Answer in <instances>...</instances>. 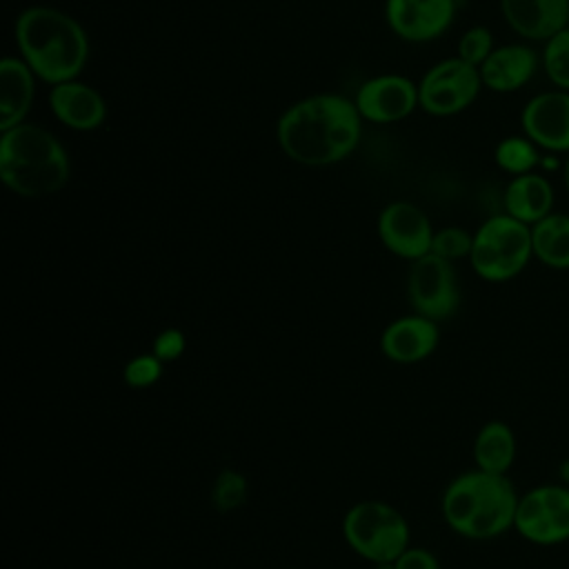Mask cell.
Wrapping results in <instances>:
<instances>
[{
  "label": "cell",
  "instance_id": "cell-7",
  "mask_svg": "<svg viewBox=\"0 0 569 569\" xmlns=\"http://www.w3.org/2000/svg\"><path fill=\"white\" fill-rule=\"evenodd\" d=\"M482 89L480 69L462 58L436 62L418 82L420 109L436 118H447L473 104Z\"/></svg>",
  "mask_w": 569,
  "mask_h": 569
},
{
  "label": "cell",
  "instance_id": "cell-29",
  "mask_svg": "<svg viewBox=\"0 0 569 569\" xmlns=\"http://www.w3.org/2000/svg\"><path fill=\"white\" fill-rule=\"evenodd\" d=\"M396 569H440L438 558L422 547H407L396 560Z\"/></svg>",
  "mask_w": 569,
  "mask_h": 569
},
{
  "label": "cell",
  "instance_id": "cell-4",
  "mask_svg": "<svg viewBox=\"0 0 569 569\" xmlns=\"http://www.w3.org/2000/svg\"><path fill=\"white\" fill-rule=\"evenodd\" d=\"M71 173L62 142L44 127L22 122L0 131V178L22 198L60 191Z\"/></svg>",
  "mask_w": 569,
  "mask_h": 569
},
{
  "label": "cell",
  "instance_id": "cell-26",
  "mask_svg": "<svg viewBox=\"0 0 569 569\" xmlns=\"http://www.w3.org/2000/svg\"><path fill=\"white\" fill-rule=\"evenodd\" d=\"M493 49H496L493 33L482 24L467 29L458 40V58H462L473 67H480Z\"/></svg>",
  "mask_w": 569,
  "mask_h": 569
},
{
  "label": "cell",
  "instance_id": "cell-12",
  "mask_svg": "<svg viewBox=\"0 0 569 569\" xmlns=\"http://www.w3.org/2000/svg\"><path fill=\"white\" fill-rule=\"evenodd\" d=\"M433 233L436 231L427 213L407 200L387 204L378 216V236L382 244L391 253L407 260H416L429 253Z\"/></svg>",
  "mask_w": 569,
  "mask_h": 569
},
{
  "label": "cell",
  "instance_id": "cell-9",
  "mask_svg": "<svg viewBox=\"0 0 569 569\" xmlns=\"http://www.w3.org/2000/svg\"><path fill=\"white\" fill-rule=\"evenodd\" d=\"M407 293H409L411 307L420 316H427L436 322L453 316L460 305V289H458L453 262L431 251L425 253L422 258L411 260Z\"/></svg>",
  "mask_w": 569,
  "mask_h": 569
},
{
  "label": "cell",
  "instance_id": "cell-27",
  "mask_svg": "<svg viewBox=\"0 0 569 569\" xmlns=\"http://www.w3.org/2000/svg\"><path fill=\"white\" fill-rule=\"evenodd\" d=\"M124 382L133 389H147L151 385H156L162 376V360L151 351V353H140L133 356L127 365H124Z\"/></svg>",
  "mask_w": 569,
  "mask_h": 569
},
{
  "label": "cell",
  "instance_id": "cell-17",
  "mask_svg": "<svg viewBox=\"0 0 569 569\" xmlns=\"http://www.w3.org/2000/svg\"><path fill=\"white\" fill-rule=\"evenodd\" d=\"M540 64L538 53L525 42L496 47L489 58L478 67L482 87L496 93H513L529 84Z\"/></svg>",
  "mask_w": 569,
  "mask_h": 569
},
{
  "label": "cell",
  "instance_id": "cell-5",
  "mask_svg": "<svg viewBox=\"0 0 569 569\" xmlns=\"http://www.w3.org/2000/svg\"><path fill=\"white\" fill-rule=\"evenodd\" d=\"M531 258V227L509 213L489 216L473 233L469 262L487 282L513 280L525 271Z\"/></svg>",
  "mask_w": 569,
  "mask_h": 569
},
{
  "label": "cell",
  "instance_id": "cell-25",
  "mask_svg": "<svg viewBox=\"0 0 569 569\" xmlns=\"http://www.w3.org/2000/svg\"><path fill=\"white\" fill-rule=\"evenodd\" d=\"M471 247H473V233H469L462 227H445L433 233L431 253L453 262L460 258H469Z\"/></svg>",
  "mask_w": 569,
  "mask_h": 569
},
{
  "label": "cell",
  "instance_id": "cell-22",
  "mask_svg": "<svg viewBox=\"0 0 569 569\" xmlns=\"http://www.w3.org/2000/svg\"><path fill=\"white\" fill-rule=\"evenodd\" d=\"M493 160H496L498 169H502L511 178L522 176V173H529L538 167L540 147L536 142H531L525 133L522 136H507L496 144Z\"/></svg>",
  "mask_w": 569,
  "mask_h": 569
},
{
  "label": "cell",
  "instance_id": "cell-30",
  "mask_svg": "<svg viewBox=\"0 0 569 569\" xmlns=\"http://www.w3.org/2000/svg\"><path fill=\"white\" fill-rule=\"evenodd\" d=\"M562 180H565V191L569 196V153H567V160H565V167H562Z\"/></svg>",
  "mask_w": 569,
  "mask_h": 569
},
{
  "label": "cell",
  "instance_id": "cell-15",
  "mask_svg": "<svg viewBox=\"0 0 569 569\" xmlns=\"http://www.w3.org/2000/svg\"><path fill=\"white\" fill-rule=\"evenodd\" d=\"M440 340L436 320L411 313L389 322L380 336L382 353L398 365H413L429 358Z\"/></svg>",
  "mask_w": 569,
  "mask_h": 569
},
{
  "label": "cell",
  "instance_id": "cell-24",
  "mask_svg": "<svg viewBox=\"0 0 569 569\" xmlns=\"http://www.w3.org/2000/svg\"><path fill=\"white\" fill-rule=\"evenodd\" d=\"M247 493H249L247 478L236 469H222L213 480L211 502H213L216 511L229 513V511H236L244 505Z\"/></svg>",
  "mask_w": 569,
  "mask_h": 569
},
{
  "label": "cell",
  "instance_id": "cell-19",
  "mask_svg": "<svg viewBox=\"0 0 569 569\" xmlns=\"http://www.w3.org/2000/svg\"><path fill=\"white\" fill-rule=\"evenodd\" d=\"M505 213L513 216L525 224H536L553 211V187L536 171L513 176L505 187Z\"/></svg>",
  "mask_w": 569,
  "mask_h": 569
},
{
  "label": "cell",
  "instance_id": "cell-21",
  "mask_svg": "<svg viewBox=\"0 0 569 569\" xmlns=\"http://www.w3.org/2000/svg\"><path fill=\"white\" fill-rule=\"evenodd\" d=\"M533 258L549 269H569V213L551 211L531 224Z\"/></svg>",
  "mask_w": 569,
  "mask_h": 569
},
{
  "label": "cell",
  "instance_id": "cell-10",
  "mask_svg": "<svg viewBox=\"0 0 569 569\" xmlns=\"http://www.w3.org/2000/svg\"><path fill=\"white\" fill-rule=\"evenodd\" d=\"M353 102L362 120L376 124L400 122L420 107L418 84L400 73H382L362 82Z\"/></svg>",
  "mask_w": 569,
  "mask_h": 569
},
{
  "label": "cell",
  "instance_id": "cell-11",
  "mask_svg": "<svg viewBox=\"0 0 569 569\" xmlns=\"http://www.w3.org/2000/svg\"><path fill=\"white\" fill-rule=\"evenodd\" d=\"M520 127L542 151L569 153V91L551 89L529 98L520 113Z\"/></svg>",
  "mask_w": 569,
  "mask_h": 569
},
{
  "label": "cell",
  "instance_id": "cell-23",
  "mask_svg": "<svg viewBox=\"0 0 569 569\" xmlns=\"http://www.w3.org/2000/svg\"><path fill=\"white\" fill-rule=\"evenodd\" d=\"M542 69L556 89L569 91V27L545 40Z\"/></svg>",
  "mask_w": 569,
  "mask_h": 569
},
{
  "label": "cell",
  "instance_id": "cell-8",
  "mask_svg": "<svg viewBox=\"0 0 569 569\" xmlns=\"http://www.w3.org/2000/svg\"><path fill=\"white\" fill-rule=\"evenodd\" d=\"M513 529L540 547L569 540V487L538 485L525 491L518 498Z\"/></svg>",
  "mask_w": 569,
  "mask_h": 569
},
{
  "label": "cell",
  "instance_id": "cell-18",
  "mask_svg": "<svg viewBox=\"0 0 569 569\" xmlns=\"http://www.w3.org/2000/svg\"><path fill=\"white\" fill-rule=\"evenodd\" d=\"M36 96V73L16 56L0 62V131L22 124Z\"/></svg>",
  "mask_w": 569,
  "mask_h": 569
},
{
  "label": "cell",
  "instance_id": "cell-3",
  "mask_svg": "<svg viewBox=\"0 0 569 569\" xmlns=\"http://www.w3.org/2000/svg\"><path fill=\"white\" fill-rule=\"evenodd\" d=\"M518 493L507 473L482 469L453 478L442 493L445 522L471 540H489L513 529Z\"/></svg>",
  "mask_w": 569,
  "mask_h": 569
},
{
  "label": "cell",
  "instance_id": "cell-31",
  "mask_svg": "<svg viewBox=\"0 0 569 569\" xmlns=\"http://www.w3.org/2000/svg\"><path fill=\"white\" fill-rule=\"evenodd\" d=\"M456 2H465V0H456Z\"/></svg>",
  "mask_w": 569,
  "mask_h": 569
},
{
  "label": "cell",
  "instance_id": "cell-13",
  "mask_svg": "<svg viewBox=\"0 0 569 569\" xmlns=\"http://www.w3.org/2000/svg\"><path fill=\"white\" fill-rule=\"evenodd\" d=\"M456 0H387L385 20L407 42L440 38L453 22Z\"/></svg>",
  "mask_w": 569,
  "mask_h": 569
},
{
  "label": "cell",
  "instance_id": "cell-14",
  "mask_svg": "<svg viewBox=\"0 0 569 569\" xmlns=\"http://www.w3.org/2000/svg\"><path fill=\"white\" fill-rule=\"evenodd\" d=\"M500 13L529 42H545L569 27V0H500Z\"/></svg>",
  "mask_w": 569,
  "mask_h": 569
},
{
  "label": "cell",
  "instance_id": "cell-1",
  "mask_svg": "<svg viewBox=\"0 0 569 569\" xmlns=\"http://www.w3.org/2000/svg\"><path fill=\"white\" fill-rule=\"evenodd\" d=\"M362 116L353 100L313 93L293 102L276 124L287 158L305 167H329L351 156L360 142Z\"/></svg>",
  "mask_w": 569,
  "mask_h": 569
},
{
  "label": "cell",
  "instance_id": "cell-16",
  "mask_svg": "<svg viewBox=\"0 0 569 569\" xmlns=\"http://www.w3.org/2000/svg\"><path fill=\"white\" fill-rule=\"evenodd\" d=\"M49 109L73 131H93L107 118V102L100 91L78 78L51 87Z\"/></svg>",
  "mask_w": 569,
  "mask_h": 569
},
{
  "label": "cell",
  "instance_id": "cell-2",
  "mask_svg": "<svg viewBox=\"0 0 569 569\" xmlns=\"http://www.w3.org/2000/svg\"><path fill=\"white\" fill-rule=\"evenodd\" d=\"M20 58L42 82L76 80L89 58V38L82 24L53 7H29L16 18Z\"/></svg>",
  "mask_w": 569,
  "mask_h": 569
},
{
  "label": "cell",
  "instance_id": "cell-6",
  "mask_svg": "<svg viewBox=\"0 0 569 569\" xmlns=\"http://www.w3.org/2000/svg\"><path fill=\"white\" fill-rule=\"evenodd\" d=\"M342 533L347 545L373 565L393 562L409 547L411 536L405 516L382 500L356 502L345 513Z\"/></svg>",
  "mask_w": 569,
  "mask_h": 569
},
{
  "label": "cell",
  "instance_id": "cell-28",
  "mask_svg": "<svg viewBox=\"0 0 569 569\" xmlns=\"http://www.w3.org/2000/svg\"><path fill=\"white\" fill-rule=\"evenodd\" d=\"M187 347V338L180 329H164L153 338V353L162 360V362H171L176 358H180L184 353Z\"/></svg>",
  "mask_w": 569,
  "mask_h": 569
},
{
  "label": "cell",
  "instance_id": "cell-20",
  "mask_svg": "<svg viewBox=\"0 0 569 569\" xmlns=\"http://www.w3.org/2000/svg\"><path fill=\"white\" fill-rule=\"evenodd\" d=\"M476 467L489 473H507L516 460V436L502 420H489L473 438Z\"/></svg>",
  "mask_w": 569,
  "mask_h": 569
}]
</instances>
